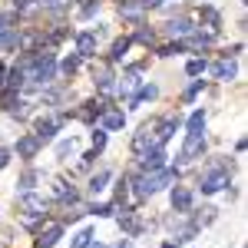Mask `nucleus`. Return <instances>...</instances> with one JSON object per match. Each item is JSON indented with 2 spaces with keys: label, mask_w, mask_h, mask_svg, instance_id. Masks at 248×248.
<instances>
[{
  "label": "nucleus",
  "mask_w": 248,
  "mask_h": 248,
  "mask_svg": "<svg viewBox=\"0 0 248 248\" xmlns=\"http://www.w3.org/2000/svg\"><path fill=\"white\" fill-rule=\"evenodd\" d=\"M225 182H229V172L225 169H212L209 175L202 179V192H205V195H209V192H218Z\"/></svg>",
  "instance_id": "1"
},
{
  "label": "nucleus",
  "mask_w": 248,
  "mask_h": 248,
  "mask_svg": "<svg viewBox=\"0 0 248 248\" xmlns=\"http://www.w3.org/2000/svg\"><path fill=\"white\" fill-rule=\"evenodd\" d=\"M20 209L27 212V215H43V212H46V202H43L40 195H30V192H23V199H20Z\"/></svg>",
  "instance_id": "2"
},
{
  "label": "nucleus",
  "mask_w": 248,
  "mask_h": 248,
  "mask_svg": "<svg viewBox=\"0 0 248 248\" xmlns=\"http://www.w3.org/2000/svg\"><path fill=\"white\" fill-rule=\"evenodd\" d=\"M202 149H205V139H202V133H189L186 146H182V159H195Z\"/></svg>",
  "instance_id": "3"
},
{
  "label": "nucleus",
  "mask_w": 248,
  "mask_h": 248,
  "mask_svg": "<svg viewBox=\"0 0 248 248\" xmlns=\"http://www.w3.org/2000/svg\"><path fill=\"white\" fill-rule=\"evenodd\" d=\"M57 126H60V119H46V123H40V126H37V139H40V142H50V139L57 136Z\"/></svg>",
  "instance_id": "4"
},
{
  "label": "nucleus",
  "mask_w": 248,
  "mask_h": 248,
  "mask_svg": "<svg viewBox=\"0 0 248 248\" xmlns=\"http://www.w3.org/2000/svg\"><path fill=\"white\" fill-rule=\"evenodd\" d=\"M77 50H79V57H96V37L93 33H83L77 40Z\"/></svg>",
  "instance_id": "5"
},
{
  "label": "nucleus",
  "mask_w": 248,
  "mask_h": 248,
  "mask_svg": "<svg viewBox=\"0 0 248 248\" xmlns=\"http://www.w3.org/2000/svg\"><path fill=\"white\" fill-rule=\"evenodd\" d=\"M37 149H40V139H37V136H23V139L17 142V153H20V155H27V159L37 153Z\"/></svg>",
  "instance_id": "6"
},
{
  "label": "nucleus",
  "mask_w": 248,
  "mask_h": 248,
  "mask_svg": "<svg viewBox=\"0 0 248 248\" xmlns=\"http://www.w3.org/2000/svg\"><path fill=\"white\" fill-rule=\"evenodd\" d=\"M60 232H63L60 225H50V229H46V232H43V235L37 238V245H40V248H50V245H57V242H60Z\"/></svg>",
  "instance_id": "7"
},
{
  "label": "nucleus",
  "mask_w": 248,
  "mask_h": 248,
  "mask_svg": "<svg viewBox=\"0 0 248 248\" xmlns=\"http://www.w3.org/2000/svg\"><path fill=\"white\" fill-rule=\"evenodd\" d=\"M166 30H169L172 37H186V33H192V20H186V17H182V20H172Z\"/></svg>",
  "instance_id": "8"
},
{
  "label": "nucleus",
  "mask_w": 248,
  "mask_h": 248,
  "mask_svg": "<svg viewBox=\"0 0 248 248\" xmlns=\"http://www.w3.org/2000/svg\"><path fill=\"white\" fill-rule=\"evenodd\" d=\"M172 205H175L179 212H189V205H192V195H189L186 189H175V192H172Z\"/></svg>",
  "instance_id": "9"
},
{
  "label": "nucleus",
  "mask_w": 248,
  "mask_h": 248,
  "mask_svg": "<svg viewBox=\"0 0 248 248\" xmlns=\"http://www.w3.org/2000/svg\"><path fill=\"white\" fill-rule=\"evenodd\" d=\"M162 159H166V153H162V149H153V153L142 155V166H146V169H162Z\"/></svg>",
  "instance_id": "10"
},
{
  "label": "nucleus",
  "mask_w": 248,
  "mask_h": 248,
  "mask_svg": "<svg viewBox=\"0 0 248 248\" xmlns=\"http://www.w3.org/2000/svg\"><path fill=\"white\" fill-rule=\"evenodd\" d=\"M123 123H126V116L119 113V109L106 113V119H103V126H106V129H123Z\"/></svg>",
  "instance_id": "11"
},
{
  "label": "nucleus",
  "mask_w": 248,
  "mask_h": 248,
  "mask_svg": "<svg viewBox=\"0 0 248 248\" xmlns=\"http://www.w3.org/2000/svg\"><path fill=\"white\" fill-rule=\"evenodd\" d=\"M215 77L218 79H232L235 77V63H232V60H222V63L215 66Z\"/></svg>",
  "instance_id": "12"
},
{
  "label": "nucleus",
  "mask_w": 248,
  "mask_h": 248,
  "mask_svg": "<svg viewBox=\"0 0 248 248\" xmlns=\"http://www.w3.org/2000/svg\"><path fill=\"white\" fill-rule=\"evenodd\" d=\"M126 50H129V40H126V37L116 40V43H113V63H119V60L126 57Z\"/></svg>",
  "instance_id": "13"
},
{
  "label": "nucleus",
  "mask_w": 248,
  "mask_h": 248,
  "mask_svg": "<svg viewBox=\"0 0 248 248\" xmlns=\"http://www.w3.org/2000/svg\"><path fill=\"white\" fill-rule=\"evenodd\" d=\"M136 86H139V77H136V73H126L123 83H119V93H133Z\"/></svg>",
  "instance_id": "14"
},
{
  "label": "nucleus",
  "mask_w": 248,
  "mask_h": 248,
  "mask_svg": "<svg viewBox=\"0 0 248 248\" xmlns=\"http://www.w3.org/2000/svg\"><path fill=\"white\" fill-rule=\"evenodd\" d=\"M106 182H109V172H96L93 182H90V189H93V192H103V189H106Z\"/></svg>",
  "instance_id": "15"
},
{
  "label": "nucleus",
  "mask_w": 248,
  "mask_h": 248,
  "mask_svg": "<svg viewBox=\"0 0 248 248\" xmlns=\"http://www.w3.org/2000/svg\"><path fill=\"white\" fill-rule=\"evenodd\" d=\"M90 238H93V232H90V229H83V232L77 235V238H73V245H70V248H90Z\"/></svg>",
  "instance_id": "16"
},
{
  "label": "nucleus",
  "mask_w": 248,
  "mask_h": 248,
  "mask_svg": "<svg viewBox=\"0 0 248 248\" xmlns=\"http://www.w3.org/2000/svg\"><path fill=\"white\" fill-rule=\"evenodd\" d=\"M17 43H20V37L14 33V30H7V33H0V46H3V50H10V46H17Z\"/></svg>",
  "instance_id": "17"
},
{
  "label": "nucleus",
  "mask_w": 248,
  "mask_h": 248,
  "mask_svg": "<svg viewBox=\"0 0 248 248\" xmlns=\"http://www.w3.org/2000/svg\"><path fill=\"white\" fill-rule=\"evenodd\" d=\"M202 126H205V113H192V119H189V133H202Z\"/></svg>",
  "instance_id": "18"
},
{
  "label": "nucleus",
  "mask_w": 248,
  "mask_h": 248,
  "mask_svg": "<svg viewBox=\"0 0 248 248\" xmlns=\"http://www.w3.org/2000/svg\"><path fill=\"white\" fill-rule=\"evenodd\" d=\"M3 83H7V86H10V90H17L20 83H23V73H20V70H10V73H7V79H3Z\"/></svg>",
  "instance_id": "19"
},
{
  "label": "nucleus",
  "mask_w": 248,
  "mask_h": 248,
  "mask_svg": "<svg viewBox=\"0 0 248 248\" xmlns=\"http://www.w3.org/2000/svg\"><path fill=\"white\" fill-rule=\"evenodd\" d=\"M186 70H189V77H199V73H205V60H192Z\"/></svg>",
  "instance_id": "20"
},
{
  "label": "nucleus",
  "mask_w": 248,
  "mask_h": 248,
  "mask_svg": "<svg viewBox=\"0 0 248 248\" xmlns=\"http://www.w3.org/2000/svg\"><path fill=\"white\" fill-rule=\"evenodd\" d=\"M155 93H159L155 86H142V90H139V96H136L133 103H139V99H155Z\"/></svg>",
  "instance_id": "21"
},
{
  "label": "nucleus",
  "mask_w": 248,
  "mask_h": 248,
  "mask_svg": "<svg viewBox=\"0 0 248 248\" xmlns=\"http://www.w3.org/2000/svg\"><path fill=\"white\" fill-rule=\"evenodd\" d=\"M77 66H79V60H77V57L63 60V73H66V77H73V73H77Z\"/></svg>",
  "instance_id": "22"
},
{
  "label": "nucleus",
  "mask_w": 248,
  "mask_h": 248,
  "mask_svg": "<svg viewBox=\"0 0 248 248\" xmlns=\"http://www.w3.org/2000/svg\"><path fill=\"white\" fill-rule=\"evenodd\" d=\"M33 182H37V172H33V169H30V172H23V179H20V186H23V189H30Z\"/></svg>",
  "instance_id": "23"
},
{
  "label": "nucleus",
  "mask_w": 248,
  "mask_h": 248,
  "mask_svg": "<svg viewBox=\"0 0 248 248\" xmlns=\"http://www.w3.org/2000/svg\"><path fill=\"white\" fill-rule=\"evenodd\" d=\"M136 40H139V43H153V30H146V27L136 30Z\"/></svg>",
  "instance_id": "24"
},
{
  "label": "nucleus",
  "mask_w": 248,
  "mask_h": 248,
  "mask_svg": "<svg viewBox=\"0 0 248 248\" xmlns=\"http://www.w3.org/2000/svg\"><path fill=\"white\" fill-rule=\"evenodd\" d=\"M103 146H106V133L96 129V133H93V149H103Z\"/></svg>",
  "instance_id": "25"
},
{
  "label": "nucleus",
  "mask_w": 248,
  "mask_h": 248,
  "mask_svg": "<svg viewBox=\"0 0 248 248\" xmlns=\"http://www.w3.org/2000/svg\"><path fill=\"white\" fill-rule=\"evenodd\" d=\"M40 3H43V7H50V10H60V7H66L70 0H40Z\"/></svg>",
  "instance_id": "26"
},
{
  "label": "nucleus",
  "mask_w": 248,
  "mask_h": 248,
  "mask_svg": "<svg viewBox=\"0 0 248 248\" xmlns=\"http://www.w3.org/2000/svg\"><path fill=\"white\" fill-rule=\"evenodd\" d=\"M66 153H73V139H70V142H60V146H57V155H60V159H63Z\"/></svg>",
  "instance_id": "27"
},
{
  "label": "nucleus",
  "mask_w": 248,
  "mask_h": 248,
  "mask_svg": "<svg viewBox=\"0 0 248 248\" xmlns=\"http://www.w3.org/2000/svg\"><path fill=\"white\" fill-rule=\"evenodd\" d=\"M7 162H10V153H7V149H0V169H3Z\"/></svg>",
  "instance_id": "28"
},
{
  "label": "nucleus",
  "mask_w": 248,
  "mask_h": 248,
  "mask_svg": "<svg viewBox=\"0 0 248 248\" xmlns=\"http://www.w3.org/2000/svg\"><path fill=\"white\" fill-rule=\"evenodd\" d=\"M139 3H142V7H159L162 0H139Z\"/></svg>",
  "instance_id": "29"
},
{
  "label": "nucleus",
  "mask_w": 248,
  "mask_h": 248,
  "mask_svg": "<svg viewBox=\"0 0 248 248\" xmlns=\"http://www.w3.org/2000/svg\"><path fill=\"white\" fill-rule=\"evenodd\" d=\"M162 248H175V242H169V245H162Z\"/></svg>",
  "instance_id": "30"
},
{
  "label": "nucleus",
  "mask_w": 248,
  "mask_h": 248,
  "mask_svg": "<svg viewBox=\"0 0 248 248\" xmlns=\"http://www.w3.org/2000/svg\"><path fill=\"white\" fill-rule=\"evenodd\" d=\"M93 248H106V245H93Z\"/></svg>",
  "instance_id": "31"
},
{
  "label": "nucleus",
  "mask_w": 248,
  "mask_h": 248,
  "mask_svg": "<svg viewBox=\"0 0 248 248\" xmlns=\"http://www.w3.org/2000/svg\"><path fill=\"white\" fill-rule=\"evenodd\" d=\"M0 73H3V70H0Z\"/></svg>",
  "instance_id": "32"
}]
</instances>
